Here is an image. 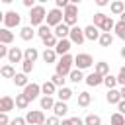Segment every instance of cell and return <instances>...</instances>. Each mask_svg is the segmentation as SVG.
Listing matches in <instances>:
<instances>
[{"label":"cell","instance_id":"1","mask_svg":"<svg viewBox=\"0 0 125 125\" xmlns=\"http://www.w3.org/2000/svg\"><path fill=\"white\" fill-rule=\"evenodd\" d=\"M57 66H55V74H59V76H68L70 72H72V64H74V57L72 55H62L61 57V61L59 62H55Z\"/></svg>","mask_w":125,"mask_h":125},{"label":"cell","instance_id":"2","mask_svg":"<svg viewBox=\"0 0 125 125\" xmlns=\"http://www.w3.org/2000/svg\"><path fill=\"white\" fill-rule=\"evenodd\" d=\"M45 18H47V10H45L43 4H35V8L29 10V21H31V27H35V25H37V27L43 25Z\"/></svg>","mask_w":125,"mask_h":125},{"label":"cell","instance_id":"3","mask_svg":"<svg viewBox=\"0 0 125 125\" xmlns=\"http://www.w3.org/2000/svg\"><path fill=\"white\" fill-rule=\"evenodd\" d=\"M76 21H78V6L70 2V4L62 10V23H66L68 27H74Z\"/></svg>","mask_w":125,"mask_h":125},{"label":"cell","instance_id":"4","mask_svg":"<svg viewBox=\"0 0 125 125\" xmlns=\"http://www.w3.org/2000/svg\"><path fill=\"white\" fill-rule=\"evenodd\" d=\"M92 64H94V59H92V55H90V53H78V55L74 57V66H76L78 70L90 68Z\"/></svg>","mask_w":125,"mask_h":125},{"label":"cell","instance_id":"5","mask_svg":"<svg viewBox=\"0 0 125 125\" xmlns=\"http://www.w3.org/2000/svg\"><path fill=\"white\" fill-rule=\"evenodd\" d=\"M21 21V16L16 12V10H8L4 14V27L6 29H12V27H18Z\"/></svg>","mask_w":125,"mask_h":125},{"label":"cell","instance_id":"6","mask_svg":"<svg viewBox=\"0 0 125 125\" xmlns=\"http://www.w3.org/2000/svg\"><path fill=\"white\" fill-rule=\"evenodd\" d=\"M45 20H47V25H49V27H57L59 23H62V10H59V8L49 10Z\"/></svg>","mask_w":125,"mask_h":125},{"label":"cell","instance_id":"7","mask_svg":"<svg viewBox=\"0 0 125 125\" xmlns=\"http://www.w3.org/2000/svg\"><path fill=\"white\" fill-rule=\"evenodd\" d=\"M25 123H29V125H41V123H45V113L41 109H31L25 115Z\"/></svg>","mask_w":125,"mask_h":125},{"label":"cell","instance_id":"8","mask_svg":"<svg viewBox=\"0 0 125 125\" xmlns=\"http://www.w3.org/2000/svg\"><path fill=\"white\" fill-rule=\"evenodd\" d=\"M68 39H70L72 45H82V43L86 41V37H84V29L78 27V25L70 27V35H68Z\"/></svg>","mask_w":125,"mask_h":125},{"label":"cell","instance_id":"9","mask_svg":"<svg viewBox=\"0 0 125 125\" xmlns=\"http://www.w3.org/2000/svg\"><path fill=\"white\" fill-rule=\"evenodd\" d=\"M23 94L27 96L29 102H31V100H37L39 94H41V84H37V82H29V84L23 88Z\"/></svg>","mask_w":125,"mask_h":125},{"label":"cell","instance_id":"10","mask_svg":"<svg viewBox=\"0 0 125 125\" xmlns=\"http://www.w3.org/2000/svg\"><path fill=\"white\" fill-rule=\"evenodd\" d=\"M8 62H12V64L23 62V51L20 47H10V51H8Z\"/></svg>","mask_w":125,"mask_h":125},{"label":"cell","instance_id":"11","mask_svg":"<svg viewBox=\"0 0 125 125\" xmlns=\"http://www.w3.org/2000/svg\"><path fill=\"white\" fill-rule=\"evenodd\" d=\"M100 35H102V31H100L94 23H90V25H86V27H84V37H86L88 41H98V39H100Z\"/></svg>","mask_w":125,"mask_h":125},{"label":"cell","instance_id":"12","mask_svg":"<svg viewBox=\"0 0 125 125\" xmlns=\"http://www.w3.org/2000/svg\"><path fill=\"white\" fill-rule=\"evenodd\" d=\"M14 107H16L14 98H10V96H2L0 98V113H10Z\"/></svg>","mask_w":125,"mask_h":125},{"label":"cell","instance_id":"13","mask_svg":"<svg viewBox=\"0 0 125 125\" xmlns=\"http://www.w3.org/2000/svg\"><path fill=\"white\" fill-rule=\"evenodd\" d=\"M53 35H55L57 39H68V35H70V27H68L66 23H59V25L53 29Z\"/></svg>","mask_w":125,"mask_h":125},{"label":"cell","instance_id":"14","mask_svg":"<svg viewBox=\"0 0 125 125\" xmlns=\"http://www.w3.org/2000/svg\"><path fill=\"white\" fill-rule=\"evenodd\" d=\"M70 47H72L70 39H59V43H57V47H55V53L61 55V57H62V55H68Z\"/></svg>","mask_w":125,"mask_h":125},{"label":"cell","instance_id":"15","mask_svg":"<svg viewBox=\"0 0 125 125\" xmlns=\"http://www.w3.org/2000/svg\"><path fill=\"white\" fill-rule=\"evenodd\" d=\"M84 82H86L88 86H100V84H104V76L98 74V72H90V74L84 78Z\"/></svg>","mask_w":125,"mask_h":125},{"label":"cell","instance_id":"16","mask_svg":"<svg viewBox=\"0 0 125 125\" xmlns=\"http://www.w3.org/2000/svg\"><path fill=\"white\" fill-rule=\"evenodd\" d=\"M53 113H55V117H64V115L68 113V105H66V102H55V105H53Z\"/></svg>","mask_w":125,"mask_h":125},{"label":"cell","instance_id":"17","mask_svg":"<svg viewBox=\"0 0 125 125\" xmlns=\"http://www.w3.org/2000/svg\"><path fill=\"white\" fill-rule=\"evenodd\" d=\"M35 33H37V31H35L31 25H23V27L20 29V37H21L23 41H31V39L35 37Z\"/></svg>","mask_w":125,"mask_h":125},{"label":"cell","instance_id":"18","mask_svg":"<svg viewBox=\"0 0 125 125\" xmlns=\"http://www.w3.org/2000/svg\"><path fill=\"white\" fill-rule=\"evenodd\" d=\"M41 55H39V51L35 49V47H27L25 51H23V61H29V62H35L37 59H39Z\"/></svg>","mask_w":125,"mask_h":125},{"label":"cell","instance_id":"19","mask_svg":"<svg viewBox=\"0 0 125 125\" xmlns=\"http://www.w3.org/2000/svg\"><path fill=\"white\" fill-rule=\"evenodd\" d=\"M109 12H111L113 16H121V14L125 12V4H123L121 0H113V2L109 4Z\"/></svg>","mask_w":125,"mask_h":125},{"label":"cell","instance_id":"20","mask_svg":"<svg viewBox=\"0 0 125 125\" xmlns=\"http://www.w3.org/2000/svg\"><path fill=\"white\" fill-rule=\"evenodd\" d=\"M41 59H43L45 64H53V62L57 61V53H55V49H45V51L41 53Z\"/></svg>","mask_w":125,"mask_h":125},{"label":"cell","instance_id":"21","mask_svg":"<svg viewBox=\"0 0 125 125\" xmlns=\"http://www.w3.org/2000/svg\"><path fill=\"white\" fill-rule=\"evenodd\" d=\"M41 94H43V96H53V94H57V86H55L51 80H45V82L41 84Z\"/></svg>","mask_w":125,"mask_h":125},{"label":"cell","instance_id":"22","mask_svg":"<svg viewBox=\"0 0 125 125\" xmlns=\"http://www.w3.org/2000/svg\"><path fill=\"white\" fill-rule=\"evenodd\" d=\"M105 100H107V104H119L121 102V94H119V90L117 88H113V90H107V94H105Z\"/></svg>","mask_w":125,"mask_h":125},{"label":"cell","instance_id":"23","mask_svg":"<svg viewBox=\"0 0 125 125\" xmlns=\"http://www.w3.org/2000/svg\"><path fill=\"white\" fill-rule=\"evenodd\" d=\"M12 41H14V33L10 29H6V27H0V43L2 45H10Z\"/></svg>","mask_w":125,"mask_h":125},{"label":"cell","instance_id":"24","mask_svg":"<svg viewBox=\"0 0 125 125\" xmlns=\"http://www.w3.org/2000/svg\"><path fill=\"white\" fill-rule=\"evenodd\" d=\"M72 94H74V92H72L70 88H66V86L57 90V98H59V102H68V100L72 98Z\"/></svg>","mask_w":125,"mask_h":125},{"label":"cell","instance_id":"25","mask_svg":"<svg viewBox=\"0 0 125 125\" xmlns=\"http://www.w3.org/2000/svg\"><path fill=\"white\" fill-rule=\"evenodd\" d=\"M90 104H92L90 92H78V105H80V107H88Z\"/></svg>","mask_w":125,"mask_h":125},{"label":"cell","instance_id":"26","mask_svg":"<svg viewBox=\"0 0 125 125\" xmlns=\"http://www.w3.org/2000/svg\"><path fill=\"white\" fill-rule=\"evenodd\" d=\"M14 102H16V107H18V109H27V105H29V100H27V96H25L23 92L18 94Z\"/></svg>","mask_w":125,"mask_h":125},{"label":"cell","instance_id":"27","mask_svg":"<svg viewBox=\"0 0 125 125\" xmlns=\"http://www.w3.org/2000/svg\"><path fill=\"white\" fill-rule=\"evenodd\" d=\"M94 72H98V74H102V76H107V74H109V64H107L105 61H100V62H96Z\"/></svg>","mask_w":125,"mask_h":125},{"label":"cell","instance_id":"28","mask_svg":"<svg viewBox=\"0 0 125 125\" xmlns=\"http://www.w3.org/2000/svg\"><path fill=\"white\" fill-rule=\"evenodd\" d=\"M12 80H14V84H16V86H21V88H25V86L29 84V80H27V74H23V72H18V74H16Z\"/></svg>","mask_w":125,"mask_h":125},{"label":"cell","instance_id":"29","mask_svg":"<svg viewBox=\"0 0 125 125\" xmlns=\"http://www.w3.org/2000/svg\"><path fill=\"white\" fill-rule=\"evenodd\" d=\"M41 41H43V47H45V49H55V47H57V43H59V39H57L53 33H51V35H47V37H45V39H41Z\"/></svg>","mask_w":125,"mask_h":125},{"label":"cell","instance_id":"30","mask_svg":"<svg viewBox=\"0 0 125 125\" xmlns=\"http://www.w3.org/2000/svg\"><path fill=\"white\" fill-rule=\"evenodd\" d=\"M0 76H2V78H14V76H16L14 66H12V64H4V66L0 68Z\"/></svg>","mask_w":125,"mask_h":125},{"label":"cell","instance_id":"31","mask_svg":"<svg viewBox=\"0 0 125 125\" xmlns=\"http://www.w3.org/2000/svg\"><path fill=\"white\" fill-rule=\"evenodd\" d=\"M113 27H115V21H113V18H111V16H107V18H105V21H104V25L100 27V31H102V33H109Z\"/></svg>","mask_w":125,"mask_h":125},{"label":"cell","instance_id":"32","mask_svg":"<svg viewBox=\"0 0 125 125\" xmlns=\"http://www.w3.org/2000/svg\"><path fill=\"white\" fill-rule=\"evenodd\" d=\"M39 104H41V109H53L55 100H53V96H43V98L39 100Z\"/></svg>","mask_w":125,"mask_h":125},{"label":"cell","instance_id":"33","mask_svg":"<svg viewBox=\"0 0 125 125\" xmlns=\"http://www.w3.org/2000/svg\"><path fill=\"white\" fill-rule=\"evenodd\" d=\"M84 125H102V117L96 113H90L84 117Z\"/></svg>","mask_w":125,"mask_h":125},{"label":"cell","instance_id":"34","mask_svg":"<svg viewBox=\"0 0 125 125\" xmlns=\"http://www.w3.org/2000/svg\"><path fill=\"white\" fill-rule=\"evenodd\" d=\"M68 78H70V80H72L74 84H78V82H82V80H84L86 76L82 74V70H78V68H72V72L68 74Z\"/></svg>","mask_w":125,"mask_h":125},{"label":"cell","instance_id":"35","mask_svg":"<svg viewBox=\"0 0 125 125\" xmlns=\"http://www.w3.org/2000/svg\"><path fill=\"white\" fill-rule=\"evenodd\" d=\"M104 84H105V88H107V90H113V88L117 86V76H113V74L104 76Z\"/></svg>","mask_w":125,"mask_h":125},{"label":"cell","instance_id":"36","mask_svg":"<svg viewBox=\"0 0 125 125\" xmlns=\"http://www.w3.org/2000/svg\"><path fill=\"white\" fill-rule=\"evenodd\" d=\"M98 41H100V45H102V47H109V45L113 43V35H111V33H102Z\"/></svg>","mask_w":125,"mask_h":125},{"label":"cell","instance_id":"37","mask_svg":"<svg viewBox=\"0 0 125 125\" xmlns=\"http://www.w3.org/2000/svg\"><path fill=\"white\" fill-rule=\"evenodd\" d=\"M105 18H107V16H105L104 12H96V14H94V25H96V27L100 29V27L104 25V21H105Z\"/></svg>","mask_w":125,"mask_h":125},{"label":"cell","instance_id":"38","mask_svg":"<svg viewBox=\"0 0 125 125\" xmlns=\"http://www.w3.org/2000/svg\"><path fill=\"white\" fill-rule=\"evenodd\" d=\"M109 123L111 125H125V115H121V113H113L111 117H109Z\"/></svg>","mask_w":125,"mask_h":125},{"label":"cell","instance_id":"39","mask_svg":"<svg viewBox=\"0 0 125 125\" xmlns=\"http://www.w3.org/2000/svg\"><path fill=\"white\" fill-rule=\"evenodd\" d=\"M51 33H53V31H51V27H49L47 23H43V25H39V27H37V35H39L41 39H45V37H47V35H51Z\"/></svg>","mask_w":125,"mask_h":125},{"label":"cell","instance_id":"40","mask_svg":"<svg viewBox=\"0 0 125 125\" xmlns=\"http://www.w3.org/2000/svg\"><path fill=\"white\" fill-rule=\"evenodd\" d=\"M61 125H84V119L80 117H66L61 121Z\"/></svg>","mask_w":125,"mask_h":125},{"label":"cell","instance_id":"41","mask_svg":"<svg viewBox=\"0 0 125 125\" xmlns=\"http://www.w3.org/2000/svg\"><path fill=\"white\" fill-rule=\"evenodd\" d=\"M113 31H115V35H117L119 39H125V23L117 21V23H115V27H113Z\"/></svg>","mask_w":125,"mask_h":125},{"label":"cell","instance_id":"42","mask_svg":"<svg viewBox=\"0 0 125 125\" xmlns=\"http://www.w3.org/2000/svg\"><path fill=\"white\" fill-rule=\"evenodd\" d=\"M49 80H51V82H53L57 88H64V78H62V76H59V74H53Z\"/></svg>","mask_w":125,"mask_h":125},{"label":"cell","instance_id":"43","mask_svg":"<svg viewBox=\"0 0 125 125\" xmlns=\"http://www.w3.org/2000/svg\"><path fill=\"white\" fill-rule=\"evenodd\" d=\"M31 70H33V62H29V61H23V62H21V72H23V74H29Z\"/></svg>","mask_w":125,"mask_h":125},{"label":"cell","instance_id":"44","mask_svg":"<svg viewBox=\"0 0 125 125\" xmlns=\"http://www.w3.org/2000/svg\"><path fill=\"white\" fill-rule=\"evenodd\" d=\"M117 84H121V88L125 86V66L119 68V74H117Z\"/></svg>","mask_w":125,"mask_h":125},{"label":"cell","instance_id":"45","mask_svg":"<svg viewBox=\"0 0 125 125\" xmlns=\"http://www.w3.org/2000/svg\"><path fill=\"white\" fill-rule=\"evenodd\" d=\"M55 4H57V8H59V10H64L70 2H68V0H55Z\"/></svg>","mask_w":125,"mask_h":125},{"label":"cell","instance_id":"46","mask_svg":"<svg viewBox=\"0 0 125 125\" xmlns=\"http://www.w3.org/2000/svg\"><path fill=\"white\" fill-rule=\"evenodd\" d=\"M45 125H61V121H59V117H47V121H45Z\"/></svg>","mask_w":125,"mask_h":125},{"label":"cell","instance_id":"47","mask_svg":"<svg viewBox=\"0 0 125 125\" xmlns=\"http://www.w3.org/2000/svg\"><path fill=\"white\" fill-rule=\"evenodd\" d=\"M8 51H10V47H6V45L0 43V59H4V57L8 59Z\"/></svg>","mask_w":125,"mask_h":125},{"label":"cell","instance_id":"48","mask_svg":"<svg viewBox=\"0 0 125 125\" xmlns=\"http://www.w3.org/2000/svg\"><path fill=\"white\" fill-rule=\"evenodd\" d=\"M10 125H25V117H16L10 121Z\"/></svg>","mask_w":125,"mask_h":125},{"label":"cell","instance_id":"49","mask_svg":"<svg viewBox=\"0 0 125 125\" xmlns=\"http://www.w3.org/2000/svg\"><path fill=\"white\" fill-rule=\"evenodd\" d=\"M0 125H10V117H8V113H0Z\"/></svg>","mask_w":125,"mask_h":125},{"label":"cell","instance_id":"50","mask_svg":"<svg viewBox=\"0 0 125 125\" xmlns=\"http://www.w3.org/2000/svg\"><path fill=\"white\" fill-rule=\"evenodd\" d=\"M117 113H121V115H125V100H121V102L117 104Z\"/></svg>","mask_w":125,"mask_h":125},{"label":"cell","instance_id":"51","mask_svg":"<svg viewBox=\"0 0 125 125\" xmlns=\"http://www.w3.org/2000/svg\"><path fill=\"white\" fill-rule=\"evenodd\" d=\"M96 4H98L100 8H104V6H107V0H96Z\"/></svg>","mask_w":125,"mask_h":125},{"label":"cell","instance_id":"52","mask_svg":"<svg viewBox=\"0 0 125 125\" xmlns=\"http://www.w3.org/2000/svg\"><path fill=\"white\" fill-rule=\"evenodd\" d=\"M119 94H121V100H125V86H123V88L119 90Z\"/></svg>","mask_w":125,"mask_h":125},{"label":"cell","instance_id":"53","mask_svg":"<svg viewBox=\"0 0 125 125\" xmlns=\"http://www.w3.org/2000/svg\"><path fill=\"white\" fill-rule=\"evenodd\" d=\"M119 55H121V57H123V59H125V45H123V47H121V51H119Z\"/></svg>","mask_w":125,"mask_h":125},{"label":"cell","instance_id":"54","mask_svg":"<svg viewBox=\"0 0 125 125\" xmlns=\"http://www.w3.org/2000/svg\"><path fill=\"white\" fill-rule=\"evenodd\" d=\"M119 18H121V20H119V21H121V23H125V12H123V14H121V16H119Z\"/></svg>","mask_w":125,"mask_h":125},{"label":"cell","instance_id":"55","mask_svg":"<svg viewBox=\"0 0 125 125\" xmlns=\"http://www.w3.org/2000/svg\"><path fill=\"white\" fill-rule=\"evenodd\" d=\"M2 21H4V14L0 12V23H2Z\"/></svg>","mask_w":125,"mask_h":125},{"label":"cell","instance_id":"56","mask_svg":"<svg viewBox=\"0 0 125 125\" xmlns=\"http://www.w3.org/2000/svg\"><path fill=\"white\" fill-rule=\"evenodd\" d=\"M41 125H45V123H41Z\"/></svg>","mask_w":125,"mask_h":125},{"label":"cell","instance_id":"57","mask_svg":"<svg viewBox=\"0 0 125 125\" xmlns=\"http://www.w3.org/2000/svg\"><path fill=\"white\" fill-rule=\"evenodd\" d=\"M123 43H125V39H123Z\"/></svg>","mask_w":125,"mask_h":125}]
</instances>
